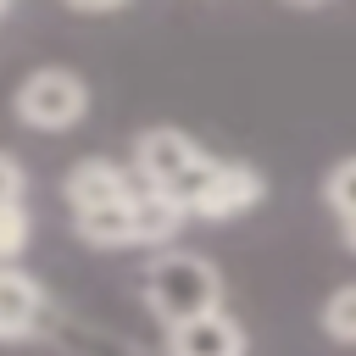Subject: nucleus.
<instances>
[{"mask_svg": "<svg viewBox=\"0 0 356 356\" xmlns=\"http://www.w3.org/2000/svg\"><path fill=\"white\" fill-rule=\"evenodd\" d=\"M6 17H11V6H6V0H0V22H6Z\"/></svg>", "mask_w": 356, "mask_h": 356, "instance_id": "nucleus-13", "label": "nucleus"}, {"mask_svg": "<svg viewBox=\"0 0 356 356\" xmlns=\"http://www.w3.org/2000/svg\"><path fill=\"white\" fill-rule=\"evenodd\" d=\"M267 200V178L250 167V161H228L222 156V167H217V178H211V189H206V200H200V222H222V217H239V211H250V206H261Z\"/></svg>", "mask_w": 356, "mask_h": 356, "instance_id": "nucleus-7", "label": "nucleus"}, {"mask_svg": "<svg viewBox=\"0 0 356 356\" xmlns=\"http://www.w3.org/2000/svg\"><path fill=\"white\" fill-rule=\"evenodd\" d=\"M22 245H28V211L22 206H0V267L11 256H22Z\"/></svg>", "mask_w": 356, "mask_h": 356, "instance_id": "nucleus-10", "label": "nucleus"}, {"mask_svg": "<svg viewBox=\"0 0 356 356\" xmlns=\"http://www.w3.org/2000/svg\"><path fill=\"white\" fill-rule=\"evenodd\" d=\"M167 356H250V339L234 312H206L167 328Z\"/></svg>", "mask_w": 356, "mask_h": 356, "instance_id": "nucleus-5", "label": "nucleus"}, {"mask_svg": "<svg viewBox=\"0 0 356 356\" xmlns=\"http://www.w3.org/2000/svg\"><path fill=\"white\" fill-rule=\"evenodd\" d=\"M323 200L339 211V222L356 217V156H339V161L323 172Z\"/></svg>", "mask_w": 356, "mask_h": 356, "instance_id": "nucleus-9", "label": "nucleus"}, {"mask_svg": "<svg viewBox=\"0 0 356 356\" xmlns=\"http://www.w3.org/2000/svg\"><path fill=\"white\" fill-rule=\"evenodd\" d=\"M22 189H28L22 167H17L11 156H0V206H22Z\"/></svg>", "mask_w": 356, "mask_h": 356, "instance_id": "nucleus-11", "label": "nucleus"}, {"mask_svg": "<svg viewBox=\"0 0 356 356\" xmlns=\"http://www.w3.org/2000/svg\"><path fill=\"white\" fill-rule=\"evenodd\" d=\"M61 195H67L72 217H83V211L122 206V200L145 195V184H139V172H134V167H122V161H111V156H83V161H72V167H67Z\"/></svg>", "mask_w": 356, "mask_h": 356, "instance_id": "nucleus-4", "label": "nucleus"}, {"mask_svg": "<svg viewBox=\"0 0 356 356\" xmlns=\"http://www.w3.org/2000/svg\"><path fill=\"white\" fill-rule=\"evenodd\" d=\"M339 239H345V250H356V217H350V222H339Z\"/></svg>", "mask_w": 356, "mask_h": 356, "instance_id": "nucleus-12", "label": "nucleus"}, {"mask_svg": "<svg viewBox=\"0 0 356 356\" xmlns=\"http://www.w3.org/2000/svg\"><path fill=\"white\" fill-rule=\"evenodd\" d=\"M11 111L33 134H67L89 117V83L72 67H33L11 89Z\"/></svg>", "mask_w": 356, "mask_h": 356, "instance_id": "nucleus-3", "label": "nucleus"}, {"mask_svg": "<svg viewBox=\"0 0 356 356\" xmlns=\"http://www.w3.org/2000/svg\"><path fill=\"white\" fill-rule=\"evenodd\" d=\"M128 167L139 172V184L150 195H161L167 206H178L184 217H195L200 200H206V189H211V178H217V167H222V156H211L206 145H195L184 128H145L134 139V161Z\"/></svg>", "mask_w": 356, "mask_h": 356, "instance_id": "nucleus-1", "label": "nucleus"}, {"mask_svg": "<svg viewBox=\"0 0 356 356\" xmlns=\"http://www.w3.org/2000/svg\"><path fill=\"white\" fill-rule=\"evenodd\" d=\"M44 328V289L22 267H0V345H22Z\"/></svg>", "mask_w": 356, "mask_h": 356, "instance_id": "nucleus-6", "label": "nucleus"}, {"mask_svg": "<svg viewBox=\"0 0 356 356\" xmlns=\"http://www.w3.org/2000/svg\"><path fill=\"white\" fill-rule=\"evenodd\" d=\"M317 323H323V334H328L334 345H356V284H339V289L323 300Z\"/></svg>", "mask_w": 356, "mask_h": 356, "instance_id": "nucleus-8", "label": "nucleus"}, {"mask_svg": "<svg viewBox=\"0 0 356 356\" xmlns=\"http://www.w3.org/2000/svg\"><path fill=\"white\" fill-rule=\"evenodd\" d=\"M145 306L178 328L189 317H206V312H222V273L211 256L200 250H161L150 267H145Z\"/></svg>", "mask_w": 356, "mask_h": 356, "instance_id": "nucleus-2", "label": "nucleus"}]
</instances>
